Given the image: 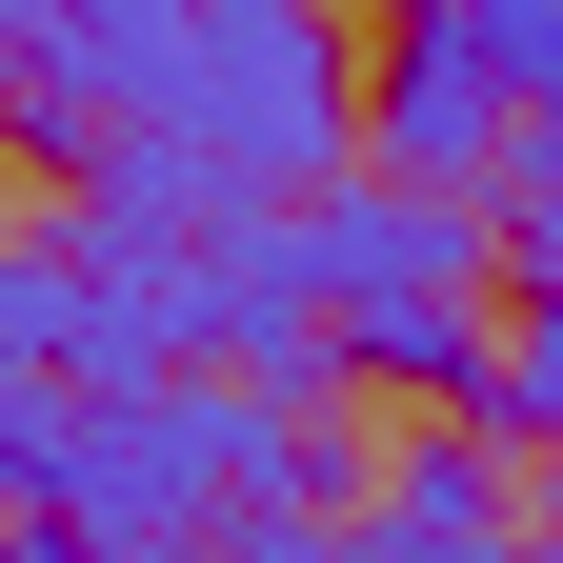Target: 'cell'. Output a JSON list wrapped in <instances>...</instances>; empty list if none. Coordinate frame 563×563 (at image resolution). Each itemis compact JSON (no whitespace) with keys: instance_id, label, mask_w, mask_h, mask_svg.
Masks as SVG:
<instances>
[{"instance_id":"2","label":"cell","mask_w":563,"mask_h":563,"mask_svg":"<svg viewBox=\"0 0 563 563\" xmlns=\"http://www.w3.org/2000/svg\"><path fill=\"white\" fill-rule=\"evenodd\" d=\"M282 262H302V322H322V383H402V402H483V342H504V222L443 181H383L342 162L282 201Z\"/></svg>"},{"instance_id":"4","label":"cell","mask_w":563,"mask_h":563,"mask_svg":"<svg viewBox=\"0 0 563 563\" xmlns=\"http://www.w3.org/2000/svg\"><path fill=\"white\" fill-rule=\"evenodd\" d=\"M504 141H523V101H504V60L463 41V0H402V41L363 60V162L483 201V181H504Z\"/></svg>"},{"instance_id":"5","label":"cell","mask_w":563,"mask_h":563,"mask_svg":"<svg viewBox=\"0 0 563 563\" xmlns=\"http://www.w3.org/2000/svg\"><path fill=\"white\" fill-rule=\"evenodd\" d=\"M483 222L523 242V322L483 342V422H504V443H543V483H563V101H523L504 181H483Z\"/></svg>"},{"instance_id":"8","label":"cell","mask_w":563,"mask_h":563,"mask_svg":"<svg viewBox=\"0 0 563 563\" xmlns=\"http://www.w3.org/2000/svg\"><path fill=\"white\" fill-rule=\"evenodd\" d=\"M21 563H181V543H101V523H21Z\"/></svg>"},{"instance_id":"6","label":"cell","mask_w":563,"mask_h":563,"mask_svg":"<svg viewBox=\"0 0 563 563\" xmlns=\"http://www.w3.org/2000/svg\"><path fill=\"white\" fill-rule=\"evenodd\" d=\"M463 41L504 60V101H563V0H463Z\"/></svg>"},{"instance_id":"9","label":"cell","mask_w":563,"mask_h":563,"mask_svg":"<svg viewBox=\"0 0 563 563\" xmlns=\"http://www.w3.org/2000/svg\"><path fill=\"white\" fill-rule=\"evenodd\" d=\"M483 563H563V523H483Z\"/></svg>"},{"instance_id":"1","label":"cell","mask_w":563,"mask_h":563,"mask_svg":"<svg viewBox=\"0 0 563 563\" xmlns=\"http://www.w3.org/2000/svg\"><path fill=\"white\" fill-rule=\"evenodd\" d=\"M0 504L101 543H222L242 504H322V422L282 383L162 363V383H0Z\"/></svg>"},{"instance_id":"7","label":"cell","mask_w":563,"mask_h":563,"mask_svg":"<svg viewBox=\"0 0 563 563\" xmlns=\"http://www.w3.org/2000/svg\"><path fill=\"white\" fill-rule=\"evenodd\" d=\"M181 563H342V523H322V504H242L222 543H181Z\"/></svg>"},{"instance_id":"3","label":"cell","mask_w":563,"mask_h":563,"mask_svg":"<svg viewBox=\"0 0 563 563\" xmlns=\"http://www.w3.org/2000/svg\"><path fill=\"white\" fill-rule=\"evenodd\" d=\"M181 41H201V0H0V141L101 181V141L181 101Z\"/></svg>"},{"instance_id":"10","label":"cell","mask_w":563,"mask_h":563,"mask_svg":"<svg viewBox=\"0 0 563 563\" xmlns=\"http://www.w3.org/2000/svg\"><path fill=\"white\" fill-rule=\"evenodd\" d=\"M0 563H21V543H0Z\"/></svg>"}]
</instances>
